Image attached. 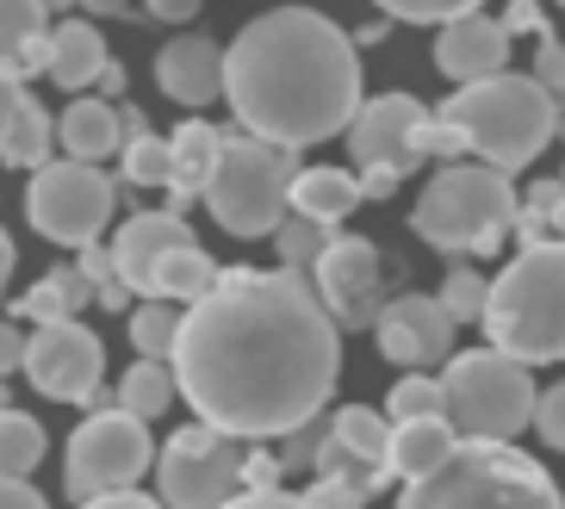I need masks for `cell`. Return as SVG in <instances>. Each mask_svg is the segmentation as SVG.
Masks as SVG:
<instances>
[{
    "label": "cell",
    "mask_w": 565,
    "mask_h": 509,
    "mask_svg": "<svg viewBox=\"0 0 565 509\" xmlns=\"http://www.w3.org/2000/svg\"><path fill=\"white\" fill-rule=\"evenodd\" d=\"M174 379L200 423L236 442H286L330 404L342 329L305 274L231 267L200 305H186Z\"/></svg>",
    "instance_id": "1"
},
{
    "label": "cell",
    "mask_w": 565,
    "mask_h": 509,
    "mask_svg": "<svg viewBox=\"0 0 565 509\" xmlns=\"http://www.w3.org/2000/svg\"><path fill=\"white\" fill-rule=\"evenodd\" d=\"M224 99L249 137L311 149L361 118V56L335 19L274 7L224 44Z\"/></svg>",
    "instance_id": "2"
},
{
    "label": "cell",
    "mask_w": 565,
    "mask_h": 509,
    "mask_svg": "<svg viewBox=\"0 0 565 509\" xmlns=\"http://www.w3.org/2000/svg\"><path fill=\"white\" fill-rule=\"evenodd\" d=\"M435 118H448L454 131L466 137V149L479 162L503 168V174H522V168L541 156V149L559 137V94H553L541 75H491V82L454 87L448 106H435Z\"/></svg>",
    "instance_id": "3"
},
{
    "label": "cell",
    "mask_w": 565,
    "mask_h": 509,
    "mask_svg": "<svg viewBox=\"0 0 565 509\" xmlns=\"http://www.w3.org/2000/svg\"><path fill=\"white\" fill-rule=\"evenodd\" d=\"M484 336H491V348L515 354L522 367L565 361V236L529 243L491 279Z\"/></svg>",
    "instance_id": "4"
},
{
    "label": "cell",
    "mask_w": 565,
    "mask_h": 509,
    "mask_svg": "<svg viewBox=\"0 0 565 509\" xmlns=\"http://www.w3.org/2000/svg\"><path fill=\"white\" fill-rule=\"evenodd\" d=\"M398 509H565L547 466L510 442H460L429 478H411Z\"/></svg>",
    "instance_id": "5"
},
{
    "label": "cell",
    "mask_w": 565,
    "mask_h": 509,
    "mask_svg": "<svg viewBox=\"0 0 565 509\" xmlns=\"http://www.w3.org/2000/svg\"><path fill=\"white\" fill-rule=\"evenodd\" d=\"M515 218H522V199H515L503 168L454 162L423 187V199L411 212V231L429 248H448V255H491L515 231Z\"/></svg>",
    "instance_id": "6"
},
{
    "label": "cell",
    "mask_w": 565,
    "mask_h": 509,
    "mask_svg": "<svg viewBox=\"0 0 565 509\" xmlns=\"http://www.w3.org/2000/svg\"><path fill=\"white\" fill-rule=\"evenodd\" d=\"M292 181H299L292 149L243 131V137H224V156H217V174L205 187V205H212L217 231L255 243V236H274L292 218Z\"/></svg>",
    "instance_id": "7"
},
{
    "label": "cell",
    "mask_w": 565,
    "mask_h": 509,
    "mask_svg": "<svg viewBox=\"0 0 565 509\" xmlns=\"http://www.w3.org/2000/svg\"><path fill=\"white\" fill-rule=\"evenodd\" d=\"M118 279L137 298H174V305H200L212 293L224 267L212 262L181 212H137L118 224Z\"/></svg>",
    "instance_id": "8"
},
{
    "label": "cell",
    "mask_w": 565,
    "mask_h": 509,
    "mask_svg": "<svg viewBox=\"0 0 565 509\" xmlns=\"http://www.w3.org/2000/svg\"><path fill=\"white\" fill-rule=\"evenodd\" d=\"M441 397H448V423L460 428V442H515L541 404L529 367L503 348L454 354L441 367Z\"/></svg>",
    "instance_id": "9"
},
{
    "label": "cell",
    "mask_w": 565,
    "mask_h": 509,
    "mask_svg": "<svg viewBox=\"0 0 565 509\" xmlns=\"http://www.w3.org/2000/svg\"><path fill=\"white\" fill-rule=\"evenodd\" d=\"M118 212V187L100 174V162H44L25 187V218L38 236L68 248L100 243V231Z\"/></svg>",
    "instance_id": "10"
},
{
    "label": "cell",
    "mask_w": 565,
    "mask_h": 509,
    "mask_svg": "<svg viewBox=\"0 0 565 509\" xmlns=\"http://www.w3.org/2000/svg\"><path fill=\"white\" fill-rule=\"evenodd\" d=\"M150 460H156L150 423L106 404L68 435V497L87 503V497H106V491H131L137 478L150 473Z\"/></svg>",
    "instance_id": "11"
},
{
    "label": "cell",
    "mask_w": 565,
    "mask_h": 509,
    "mask_svg": "<svg viewBox=\"0 0 565 509\" xmlns=\"http://www.w3.org/2000/svg\"><path fill=\"white\" fill-rule=\"evenodd\" d=\"M243 460L249 454H236V435L212 423H193V428H174L162 447V503L168 509H224L243 485Z\"/></svg>",
    "instance_id": "12"
},
{
    "label": "cell",
    "mask_w": 565,
    "mask_h": 509,
    "mask_svg": "<svg viewBox=\"0 0 565 509\" xmlns=\"http://www.w3.org/2000/svg\"><path fill=\"white\" fill-rule=\"evenodd\" d=\"M106 354L100 336L87 324H38L32 342H25V379H32L44 397H63V404H106L100 392Z\"/></svg>",
    "instance_id": "13"
},
{
    "label": "cell",
    "mask_w": 565,
    "mask_h": 509,
    "mask_svg": "<svg viewBox=\"0 0 565 509\" xmlns=\"http://www.w3.org/2000/svg\"><path fill=\"white\" fill-rule=\"evenodd\" d=\"M317 274V298L330 305L335 324H349V329H366V324H380V248L366 243V236H335L330 248H323V262L311 267Z\"/></svg>",
    "instance_id": "14"
},
{
    "label": "cell",
    "mask_w": 565,
    "mask_h": 509,
    "mask_svg": "<svg viewBox=\"0 0 565 509\" xmlns=\"http://www.w3.org/2000/svg\"><path fill=\"white\" fill-rule=\"evenodd\" d=\"M429 106L416 94H380L366 99L361 118L349 125V156L361 168H398V174H411L423 156H416V131L429 125Z\"/></svg>",
    "instance_id": "15"
},
{
    "label": "cell",
    "mask_w": 565,
    "mask_h": 509,
    "mask_svg": "<svg viewBox=\"0 0 565 509\" xmlns=\"http://www.w3.org/2000/svg\"><path fill=\"white\" fill-rule=\"evenodd\" d=\"M380 354L398 367H448L454 361V311L429 293H404L380 311Z\"/></svg>",
    "instance_id": "16"
},
{
    "label": "cell",
    "mask_w": 565,
    "mask_h": 509,
    "mask_svg": "<svg viewBox=\"0 0 565 509\" xmlns=\"http://www.w3.org/2000/svg\"><path fill=\"white\" fill-rule=\"evenodd\" d=\"M510 25L491 13H466V19H448L441 38H435V68L448 75L454 87H472V82H491L503 75L510 63Z\"/></svg>",
    "instance_id": "17"
},
{
    "label": "cell",
    "mask_w": 565,
    "mask_h": 509,
    "mask_svg": "<svg viewBox=\"0 0 565 509\" xmlns=\"http://www.w3.org/2000/svg\"><path fill=\"white\" fill-rule=\"evenodd\" d=\"M156 82H162V94L174 106H212L224 94V44H212L200 32H181L156 56Z\"/></svg>",
    "instance_id": "18"
},
{
    "label": "cell",
    "mask_w": 565,
    "mask_h": 509,
    "mask_svg": "<svg viewBox=\"0 0 565 509\" xmlns=\"http://www.w3.org/2000/svg\"><path fill=\"white\" fill-rule=\"evenodd\" d=\"M56 137H63L68 162H106L125 149V125H118V106L100 94H75L56 118Z\"/></svg>",
    "instance_id": "19"
},
{
    "label": "cell",
    "mask_w": 565,
    "mask_h": 509,
    "mask_svg": "<svg viewBox=\"0 0 565 509\" xmlns=\"http://www.w3.org/2000/svg\"><path fill=\"white\" fill-rule=\"evenodd\" d=\"M168 144H174L168 193H174V199H205V187H212V174H217V156H224V131L205 125V118H186Z\"/></svg>",
    "instance_id": "20"
},
{
    "label": "cell",
    "mask_w": 565,
    "mask_h": 509,
    "mask_svg": "<svg viewBox=\"0 0 565 509\" xmlns=\"http://www.w3.org/2000/svg\"><path fill=\"white\" fill-rule=\"evenodd\" d=\"M454 447H460V428H454L448 416H416V423H398V428H392V473H398L404 485H411V478H429Z\"/></svg>",
    "instance_id": "21"
},
{
    "label": "cell",
    "mask_w": 565,
    "mask_h": 509,
    "mask_svg": "<svg viewBox=\"0 0 565 509\" xmlns=\"http://www.w3.org/2000/svg\"><path fill=\"white\" fill-rule=\"evenodd\" d=\"M354 205H361V174H349V168H299V181H292V212L299 218L342 224Z\"/></svg>",
    "instance_id": "22"
},
{
    "label": "cell",
    "mask_w": 565,
    "mask_h": 509,
    "mask_svg": "<svg viewBox=\"0 0 565 509\" xmlns=\"http://www.w3.org/2000/svg\"><path fill=\"white\" fill-rule=\"evenodd\" d=\"M51 44H56L51 82L68 87V94H82L87 82H100V68L113 63V56H106V44H100V32H94L87 19H63V25L51 32Z\"/></svg>",
    "instance_id": "23"
},
{
    "label": "cell",
    "mask_w": 565,
    "mask_h": 509,
    "mask_svg": "<svg viewBox=\"0 0 565 509\" xmlns=\"http://www.w3.org/2000/svg\"><path fill=\"white\" fill-rule=\"evenodd\" d=\"M392 416H380V411H361V404H349V411H335V423H330V435H335V447L342 454H354V460L366 466V473H380V478H392Z\"/></svg>",
    "instance_id": "24"
},
{
    "label": "cell",
    "mask_w": 565,
    "mask_h": 509,
    "mask_svg": "<svg viewBox=\"0 0 565 509\" xmlns=\"http://www.w3.org/2000/svg\"><path fill=\"white\" fill-rule=\"evenodd\" d=\"M82 305H100L94 279H87L82 267H51V274L32 286V293L19 298L13 311H19V317H38V324H68Z\"/></svg>",
    "instance_id": "25"
},
{
    "label": "cell",
    "mask_w": 565,
    "mask_h": 509,
    "mask_svg": "<svg viewBox=\"0 0 565 509\" xmlns=\"http://www.w3.org/2000/svg\"><path fill=\"white\" fill-rule=\"evenodd\" d=\"M174 397H181V379H174L168 361H137V367H125V379H118V411L143 416V423H156Z\"/></svg>",
    "instance_id": "26"
},
{
    "label": "cell",
    "mask_w": 565,
    "mask_h": 509,
    "mask_svg": "<svg viewBox=\"0 0 565 509\" xmlns=\"http://www.w3.org/2000/svg\"><path fill=\"white\" fill-rule=\"evenodd\" d=\"M51 144H56V118L38 106V99H25L19 106V118H13V131H7V144H0V162L7 168H44L51 162Z\"/></svg>",
    "instance_id": "27"
},
{
    "label": "cell",
    "mask_w": 565,
    "mask_h": 509,
    "mask_svg": "<svg viewBox=\"0 0 565 509\" xmlns=\"http://www.w3.org/2000/svg\"><path fill=\"white\" fill-rule=\"evenodd\" d=\"M181 324H186V305L174 298H150L131 311V348L143 361H174V342H181Z\"/></svg>",
    "instance_id": "28"
},
{
    "label": "cell",
    "mask_w": 565,
    "mask_h": 509,
    "mask_svg": "<svg viewBox=\"0 0 565 509\" xmlns=\"http://www.w3.org/2000/svg\"><path fill=\"white\" fill-rule=\"evenodd\" d=\"M44 460V423L25 411H0V478H32Z\"/></svg>",
    "instance_id": "29"
},
{
    "label": "cell",
    "mask_w": 565,
    "mask_h": 509,
    "mask_svg": "<svg viewBox=\"0 0 565 509\" xmlns=\"http://www.w3.org/2000/svg\"><path fill=\"white\" fill-rule=\"evenodd\" d=\"M335 243V224H323V218H286L280 231H274V248H280V267H292V274H305V267L323 262V248Z\"/></svg>",
    "instance_id": "30"
},
{
    "label": "cell",
    "mask_w": 565,
    "mask_h": 509,
    "mask_svg": "<svg viewBox=\"0 0 565 509\" xmlns=\"http://www.w3.org/2000/svg\"><path fill=\"white\" fill-rule=\"evenodd\" d=\"M51 32V0H0V63L13 68V56L32 38Z\"/></svg>",
    "instance_id": "31"
},
{
    "label": "cell",
    "mask_w": 565,
    "mask_h": 509,
    "mask_svg": "<svg viewBox=\"0 0 565 509\" xmlns=\"http://www.w3.org/2000/svg\"><path fill=\"white\" fill-rule=\"evenodd\" d=\"M118 162H125V181L131 187H168V174H174V144L168 137H131V144L118 149Z\"/></svg>",
    "instance_id": "32"
},
{
    "label": "cell",
    "mask_w": 565,
    "mask_h": 509,
    "mask_svg": "<svg viewBox=\"0 0 565 509\" xmlns=\"http://www.w3.org/2000/svg\"><path fill=\"white\" fill-rule=\"evenodd\" d=\"M392 423H416V416H448V397H441V379H423V373H404L392 385Z\"/></svg>",
    "instance_id": "33"
},
{
    "label": "cell",
    "mask_w": 565,
    "mask_h": 509,
    "mask_svg": "<svg viewBox=\"0 0 565 509\" xmlns=\"http://www.w3.org/2000/svg\"><path fill=\"white\" fill-rule=\"evenodd\" d=\"M441 305L454 311V324H484V305H491V279L472 274V267H454L448 279H441Z\"/></svg>",
    "instance_id": "34"
},
{
    "label": "cell",
    "mask_w": 565,
    "mask_h": 509,
    "mask_svg": "<svg viewBox=\"0 0 565 509\" xmlns=\"http://www.w3.org/2000/svg\"><path fill=\"white\" fill-rule=\"evenodd\" d=\"M385 19H411V25H448V19L479 13L484 0H373Z\"/></svg>",
    "instance_id": "35"
},
{
    "label": "cell",
    "mask_w": 565,
    "mask_h": 509,
    "mask_svg": "<svg viewBox=\"0 0 565 509\" xmlns=\"http://www.w3.org/2000/svg\"><path fill=\"white\" fill-rule=\"evenodd\" d=\"M534 428H541V442L547 447H565V379L541 392V404H534Z\"/></svg>",
    "instance_id": "36"
},
{
    "label": "cell",
    "mask_w": 565,
    "mask_h": 509,
    "mask_svg": "<svg viewBox=\"0 0 565 509\" xmlns=\"http://www.w3.org/2000/svg\"><path fill=\"white\" fill-rule=\"evenodd\" d=\"M323 442H330V435H323L317 423L292 428V435H286V454H280V466H286V473H305V466H317V454H323Z\"/></svg>",
    "instance_id": "37"
},
{
    "label": "cell",
    "mask_w": 565,
    "mask_h": 509,
    "mask_svg": "<svg viewBox=\"0 0 565 509\" xmlns=\"http://www.w3.org/2000/svg\"><path fill=\"white\" fill-rule=\"evenodd\" d=\"M541 56H534V75H541V82L553 87V94H565V44L559 38H553V25H541Z\"/></svg>",
    "instance_id": "38"
},
{
    "label": "cell",
    "mask_w": 565,
    "mask_h": 509,
    "mask_svg": "<svg viewBox=\"0 0 565 509\" xmlns=\"http://www.w3.org/2000/svg\"><path fill=\"white\" fill-rule=\"evenodd\" d=\"M75 267H82V274L94 279V293L118 286V255H113V248H100V243H87V248H82V262H75Z\"/></svg>",
    "instance_id": "39"
},
{
    "label": "cell",
    "mask_w": 565,
    "mask_h": 509,
    "mask_svg": "<svg viewBox=\"0 0 565 509\" xmlns=\"http://www.w3.org/2000/svg\"><path fill=\"white\" fill-rule=\"evenodd\" d=\"M224 509H317V503H311V497H292V491H280V485H274V491H236Z\"/></svg>",
    "instance_id": "40"
},
{
    "label": "cell",
    "mask_w": 565,
    "mask_h": 509,
    "mask_svg": "<svg viewBox=\"0 0 565 509\" xmlns=\"http://www.w3.org/2000/svg\"><path fill=\"white\" fill-rule=\"evenodd\" d=\"M25 99H32V94H25V82L0 63V144H7V131H13V118H19V106H25Z\"/></svg>",
    "instance_id": "41"
},
{
    "label": "cell",
    "mask_w": 565,
    "mask_h": 509,
    "mask_svg": "<svg viewBox=\"0 0 565 509\" xmlns=\"http://www.w3.org/2000/svg\"><path fill=\"white\" fill-rule=\"evenodd\" d=\"M280 454H249V460H243V485H249V491H274V485H280Z\"/></svg>",
    "instance_id": "42"
},
{
    "label": "cell",
    "mask_w": 565,
    "mask_h": 509,
    "mask_svg": "<svg viewBox=\"0 0 565 509\" xmlns=\"http://www.w3.org/2000/svg\"><path fill=\"white\" fill-rule=\"evenodd\" d=\"M0 509H51L32 478H0Z\"/></svg>",
    "instance_id": "43"
},
{
    "label": "cell",
    "mask_w": 565,
    "mask_h": 509,
    "mask_svg": "<svg viewBox=\"0 0 565 509\" xmlns=\"http://www.w3.org/2000/svg\"><path fill=\"white\" fill-rule=\"evenodd\" d=\"M404 187L398 168H361V199H392Z\"/></svg>",
    "instance_id": "44"
},
{
    "label": "cell",
    "mask_w": 565,
    "mask_h": 509,
    "mask_svg": "<svg viewBox=\"0 0 565 509\" xmlns=\"http://www.w3.org/2000/svg\"><path fill=\"white\" fill-rule=\"evenodd\" d=\"M25 342L32 336H19V324H0V379L13 373V367H25Z\"/></svg>",
    "instance_id": "45"
},
{
    "label": "cell",
    "mask_w": 565,
    "mask_h": 509,
    "mask_svg": "<svg viewBox=\"0 0 565 509\" xmlns=\"http://www.w3.org/2000/svg\"><path fill=\"white\" fill-rule=\"evenodd\" d=\"M503 25H510V32H541V25H547V13H541V0H510Z\"/></svg>",
    "instance_id": "46"
},
{
    "label": "cell",
    "mask_w": 565,
    "mask_h": 509,
    "mask_svg": "<svg viewBox=\"0 0 565 509\" xmlns=\"http://www.w3.org/2000/svg\"><path fill=\"white\" fill-rule=\"evenodd\" d=\"M82 509H162V497H143V491H106V497H87Z\"/></svg>",
    "instance_id": "47"
},
{
    "label": "cell",
    "mask_w": 565,
    "mask_h": 509,
    "mask_svg": "<svg viewBox=\"0 0 565 509\" xmlns=\"http://www.w3.org/2000/svg\"><path fill=\"white\" fill-rule=\"evenodd\" d=\"M143 13H156V19H174V25H181V19H193V13H200V0H150Z\"/></svg>",
    "instance_id": "48"
},
{
    "label": "cell",
    "mask_w": 565,
    "mask_h": 509,
    "mask_svg": "<svg viewBox=\"0 0 565 509\" xmlns=\"http://www.w3.org/2000/svg\"><path fill=\"white\" fill-rule=\"evenodd\" d=\"M118 125H125V144H131V137H150V125H143L137 106H118Z\"/></svg>",
    "instance_id": "49"
},
{
    "label": "cell",
    "mask_w": 565,
    "mask_h": 509,
    "mask_svg": "<svg viewBox=\"0 0 565 509\" xmlns=\"http://www.w3.org/2000/svg\"><path fill=\"white\" fill-rule=\"evenodd\" d=\"M118 94H125V68L106 63V68H100V99H118Z\"/></svg>",
    "instance_id": "50"
},
{
    "label": "cell",
    "mask_w": 565,
    "mask_h": 509,
    "mask_svg": "<svg viewBox=\"0 0 565 509\" xmlns=\"http://www.w3.org/2000/svg\"><path fill=\"white\" fill-rule=\"evenodd\" d=\"M13 262H19V248H13V236L0 231V293H7V279H13Z\"/></svg>",
    "instance_id": "51"
},
{
    "label": "cell",
    "mask_w": 565,
    "mask_h": 509,
    "mask_svg": "<svg viewBox=\"0 0 565 509\" xmlns=\"http://www.w3.org/2000/svg\"><path fill=\"white\" fill-rule=\"evenodd\" d=\"M82 7H87V13H113V19H131L137 13L131 0H82Z\"/></svg>",
    "instance_id": "52"
},
{
    "label": "cell",
    "mask_w": 565,
    "mask_h": 509,
    "mask_svg": "<svg viewBox=\"0 0 565 509\" xmlns=\"http://www.w3.org/2000/svg\"><path fill=\"white\" fill-rule=\"evenodd\" d=\"M0 411H13V404H7V385H0Z\"/></svg>",
    "instance_id": "53"
},
{
    "label": "cell",
    "mask_w": 565,
    "mask_h": 509,
    "mask_svg": "<svg viewBox=\"0 0 565 509\" xmlns=\"http://www.w3.org/2000/svg\"><path fill=\"white\" fill-rule=\"evenodd\" d=\"M51 7H82V0H51Z\"/></svg>",
    "instance_id": "54"
},
{
    "label": "cell",
    "mask_w": 565,
    "mask_h": 509,
    "mask_svg": "<svg viewBox=\"0 0 565 509\" xmlns=\"http://www.w3.org/2000/svg\"><path fill=\"white\" fill-rule=\"evenodd\" d=\"M559 7H565V0H559Z\"/></svg>",
    "instance_id": "55"
}]
</instances>
